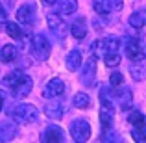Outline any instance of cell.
I'll return each mask as SVG.
<instances>
[{"mask_svg":"<svg viewBox=\"0 0 146 143\" xmlns=\"http://www.w3.org/2000/svg\"><path fill=\"white\" fill-rule=\"evenodd\" d=\"M129 24L133 28H143V26H146V9H139V11L129 15Z\"/></svg>","mask_w":146,"mask_h":143,"instance_id":"cell-19","label":"cell"},{"mask_svg":"<svg viewBox=\"0 0 146 143\" xmlns=\"http://www.w3.org/2000/svg\"><path fill=\"white\" fill-rule=\"evenodd\" d=\"M94 78H96V56L89 58L85 61L82 69V75H80V80L85 87H93L94 86Z\"/></svg>","mask_w":146,"mask_h":143,"instance_id":"cell-5","label":"cell"},{"mask_svg":"<svg viewBox=\"0 0 146 143\" xmlns=\"http://www.w3.org/2000/svg\"><path fill=\"white\" fill-rule=\"evenodd\" d=\"M104 61H106L107 67H117V65L120 63V54H118V50H111V52H107L106 56H104Z\"/></svg>","mask_w":146,"mask_h":143,"instance_id":"cell-25","label":"cell"},{"mask_svg":"<svg viewBox=\"0 0 146 143\" xmlns=\"http://www.w3.org/2000/svg\"><path fill=\"white\" fill-rule=\"evenodd\" d=\"M6 19H7V11L0 2V28H2V24H6Z\"/></svg>","mask_w":146,"mask_h":143,"instance_id":"cell-29","label":"cell"},{"mask_svg":"<svg viewBox=\"0 0 146 143\" xmlns=\"http://www.w3.org/2000/svg\"><path fill=\"white\" fill-rule=\"evenodd\" d=\"M46 22H48V28H50V32L54 34V36L57 37V39H65V36H67V32H68V28H67V22L63 21V19L59 17V15H56V13H50L48 17H46Z\"/></svg>","mask_w":146,"mask_h":143,"instance_id":"cell-6","label":"cell"},{"mask_svg":"<svg viewBox=\"0 0 146 143\" xmlns=\"http://www.w3.org/2000/svg\"><path fill=\"white\" fill-rule=\"evenodd\" d=\"M113 106H106V104H102V108H100V123H102V128L104 132L106 130H111V126H113Z\"/></svg>","mask_w":146,"mask_h":143,"instance_id":"cell-12","label":"cell"},{"mask_svg":"<svg viewBox=\"0 0 146 143\" xmlns=\"http://www.w3.org/2000/svg\"><path fill=\"white\" fill-rule=\"evenodd\" d=\"M9 117L15 123H19V125H32L39 117V110L35 106H32V104H17L11 110Z\"/></svg>","mask_w":146,"mask_h":143,"instance_id":"cell-1","label":"cell"},{"mask_svg":"<svg viewBox=\"0 0 146 143\" xmlns=\"http://www.w3.org/2000/svg\"><path fill=\"white\" fill-rule=\"evenodd\" d=\"M22 76H24V73H22V71H11L9 75H6V76L2 78V84H4L6 87H13L15 84H17L19 80L22 78Z\"/></svg>","mask_w":146,"mask_h":143,"instance_id":"cell-21","label":"cell"},{"mask_svg":"<svg viewBox=\"0 0 146 143\" xmlns=\"http://www.w3.org/2000/svg\"><path fill=\"white\" fill-rule=\"evenodd\" d=\"M32 87H33V80L30 78L28 75H24L13 87H11V91H13L15 99H24V97H28L32 93Z\"/></svg>","mask_w":146,"mask_h":143,"instance_id":"cell-8","label":"cell"},{"mask_svg":"<svg viewBox=\"0 0 146 143\" xmlns=\"http://www.w3.org/2000/svg\"><path fill=\"white\" fill-rule=\"evenodd\" d=\"M70 32H72V36H74L76 39H83V37L87 36V22H85V19L83 17L76 19V21L72 22V26H70Z\"/></svg>","mask_w":146,"mask_h":143,"instance_id":"cell-15","label":"cell"},{"mask_svg":"<svg viewBox=\"0 0 146 143\" xmlns=\"http://www.w3.org/2000/svg\"><path fill=\"white\" fill-rule=\"evenodd\" d=\"M4 102H6V95H4V91L0 89V110L4 108Z\"/></svg>","mask_w":146,"mask_h":143,"instance_id":"cell-31","label":"cell"},{"mask_svg":"<svg viewBox=\"0 0 146 143\" xmlns=\"http://www.w3.org/2000/svg\"><path fill=\"white\" fill-rule=\"evenodd\" d=\"M128 121L133 125V130H131V136L135 141H144L146 140V117L141 111L133 110L128 113Z\"/></svg>","mask_w":146,"mask_h":143,"instance_id":"cell-2","label":"cell"},{"mask_svg":"<svg viewBox=\"0 0 146 143\" xmlns=\"http://www.w3.org/2000/svg\"><path fill=\"white\" fill-rule=\"evenodd\" d=\"M35 9L37 7L33 6L32 2L22 4L17 9V22L22 24V26H32L33 22H35Z\"/></svg>","mask_w":146,"mask_h":143,"instance_id":"cell-7","label":"cell"},{"mask_svg":"<svg viewBox=\"0 0 146 143\" xmlns=\"http://www.w3.org/2000/svg\"><path fill=\"white\" fill-rule=\"evenodd\" d=\"M67 69L68 71H78L80 67H82V52L80 50H70V52L67 54Z\"/></svg>","mask_w":146,"mask_h":143,"instance_id":"cell-17","label":"cell"},{"mask_svg":"<svg viewBox=\"0 0 146 143\" xmlns=\"http://www.w3.org/2000/svg\"><path fill=\"white\" fill-rule=\"evenodd\" d=\"M70 136L80 143L87 141L91 138V125L85 119H76V121H72L70 123Z\"/></svg>","mask_w":146,"mask_h":143,"instance_id":"cell-4","label":"cell"},{"mask_svg":"<svg viewBox=\"0 0 146 143\" xmlns=\"http://www.w3.org/2000/svg\"><path fill=\"white\" fill-rule=\"evenodd\" d=\"M91 50H93V56H96V58H100V56H106V41L104 39H98V41H94L93 43V47H91Z\"/></svg>","mask_w":146,"mask_h":143,"instance_id":"cell-26","label":"cell"},{"mask_svg":"<svg viewBox=\"0 0 146 143\" xmlns=\"http://www.w3.org/2000/svg\"><path fill=\"white\" fill-rule=\"evenodd\" d=\"M32 56L35 58L37 61H44L48 60L50 56V43L48 39L43 36V34H35V36L32 37Z\"/></svg>","mask_w":146,"mask_h":143,"instance_id":"cell-3","label":"cell"},{"mask_svg":"<svg viewBox=\"0 0 146 143\" xmlns=\"http://www.w3.org/2000/svg\"><path fill=\"white\" fill-rule=\"evenodd\" d=\"M118 100H120V108L122 110H128L131 106V91L129 89H120V93H117Z\"/></svg>","mask_w":146,"mask_h":143,"instance_id":"cell-24","label":"cell"},{"mask_svg":"<svg viewBox=\"0 0 146 143\" xmlns=\"http://www.w3.org/2000/svg\"><path fill=\"white\" fill-rule=\"evenodd\" d=\"M78 9L76 0H57V13L59 15H72Z\"/></svg>","mask_w":146,"mask_h":143,"instance_id":"cell-18","label":"cell"},{"mask_svg":"<svg viewBox=\"0 0 146 143\" xmlns=\"http://www.w3.org/2000/svg\"><path fill=\"white\" fill-rule=\"evenodd\" d=\"M6 32L9 34V37H13V39H22V30H21V24H17V22H6Z\"/></svg>","mask_w":146,"mask_h":143,"instance_id":"cell-23","label":"cell"},{"mask_svg":"<svg viewBox=\"0 0 146 143\" xmlns=\"http://www.w3.org/2000/svg\"><path fill=\"white\" fill-rule=\"evenodd\" d=\"M93 7L98 15H107L113 11V4L111 0H93Z\"/></svg>","mask_w":146,"mask_h":143,"instance_id":"cell-20","label":"cell"},{"mask_svg":"<svg viewBox=\"0 0 146 143\" xmlns=\"http://www.w3.org/2000/svg\"><path fill=\"white\" fill-rule=\"evenodd\" d=\"M44 111H46V117H50V119H61L63 117V111H65V106L61 100H54V102L46 104Z\"/></svg>","mask_w":146,"mask_h":143,"instance_id":"cell-13","label":"cell"},{"mask_svg":"<svg viewBox=\"0 0 146 143\" xmlns=\"http://www.w3.org/2000/svg\"><path fill=\"white\" fill-rule=\"evenodd\" d=\"M41 140L46 141V143H57V141H63V130L59 126H46L41 134Z\"/></svg>","mask_w":146,"mask_h":143,"instance_id":"cell-11","label":"cell"},{"mask_svg":"<svg viewBox=\"0 0 146 143\" xmlns=\"http://www.w3.org/2000/svg\"><path fill=\"white\" fill-rule=\"evenodd\" d=\"M126 54H128L129 60H143L144 58V50H143V45H141L139 39H129L126 43Z\"/></svg>","mask_w":146,"mask_h":143,"instance_id":"cell-10","label":"cell"},{"mask_svg":"<svg viewBox=\"0 0 146 143\" xmlns=\"http://www.w3.org/2000/svg\"><path fill=\"white\" fill-rule=\"evenodd\" d=\"M15 134H17V126H15L13 123H9V121H2L0 123V140L2 141L13 140Z\"/></svg>","mask_w":146,"mask_h":143,"instance_id":"cell-14","label":"cell"},{"mask_svg":"<svg viewBox=\"0 0 146 143\" xmlns=\"http://www.w3.org/2000/svg\"><path fill=\"white\" fill-rule=\"evenodd\" d=\"M17 56H19L17 47H13V45H4L0 48V61L2 63H11V61L17 60Z\"/></svg>","mask_w":146,"mask_h":143,"instance_id":"cell-16","label":"cell"},{"mask_svg":"<svg viewBox=\"0 0 146 143\" xmlns=\"http://www.w3.org/2000/svg\"><path fill=\"white\" fill-rule=\"evenodd\" d=\"M109 82L113 87H122V84H124V76L120 75V73H113V75L109 76Z\"/></svg>","mask_w":146,"mask_h":143,"instance_id":"cell-27","label":"cell"},{"mask_svg":"<svg viewBox=\"0 0 146 143\" xmlns=\"http://www.w3.org/2000/svg\"><path fill=\"white\" fill-rule=\"evenodd\" d=\"M72 102H74L76 108H80V110H83V108H87L91 104V99L87 93H83V91H80V93L74 95V99H72Z\"/></svg>","mask_w":146,"mask_h":143,"instance_id":"cell-22","label":"cell"},{"mask_svg":"<svg viewBox=\"0 0 146 143\" xmlns=\"http://www.w3.org/2000/svg\"><path fill=\"white\" fill-rule=\"evenodd\" d=\"M65 93V82L61 78H52L50 82L44 86V95L48 99H57Z\"/></svg>","mask_w":146,"mask_h":143,"instance_id":"cell-9","label":"cell"},{"mask_svg":"<svg viewBox=\"0 0 146 143\" xmlns=\"http://www.w3.org/2000/svg\"><path fill=\"white\" fill-rule=\"evenodd\" d=\"M111 4H113V9H120L122 7V0H111Z\"/></svg>","mask_w":146,"mask_h":143,"instance_id":"cell-30","label":"cell"},{"mask_svg":"<svg viewBox=\"0 0 146 143\" xmlns=\"http://www.w3.org/2000/svg\"><path fill=\"white\" fill-rule=\"evenodd\" d=\"M41 2H43L44 6H52V4H56L57 0H41Z\"/></svg>","mask_w":146,"mask_h":143,"instance_id":"cell-32","label":"cell"},{"mask_svg":"<svg viewBox=\"0 0 146 143\" xmlns=\"http://www.w3.org/2000/svg\"><path fill=\"white\" fill-rule=\"evenodd\" d=\"M129 73H131V76H133L135 80H143L144 76H146V71H144L143 67H139V65H133Z\"/></svg>","mask_w":146,"mask_h":143,"instance_id":"cell-28","label":"cell"}]
</instances>
